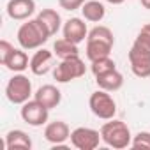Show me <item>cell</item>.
I'll return each instance as SVG.
<instances>
[{
  "mask_svg": "<svg viewBox=\"0 0 150 150\" xmlns=\"http://www.w3.org/2000/svg\"><path fill=\"white\" fill-rule=\"evenodd\" d=\"M85 72H87V65L78 55V57L60 60V64L55 65L53 69V78L57 80V83H69L72 80L85 76Z\"/></svg>",
  "mask_w": 150,
  "mask_h": 150,
  "instance_id": "4",
  "label": "cell"
},
{
  "mask_svg": "<svg viewBox=\"0 0 150 150\" xmlns=\"http://www.w3.org/2000/svg\"><path fill=\"white\" fill-rule=\"evenodd\" d=\"M139 2H141V6L145 9H150V0H139Z\"/></svg>",
  "mask_w": 150,
  "mask_h": 150,
  "instance_id": "27",
  "label": "cell"
},
{
  "mask_svg": "<svg viewBox=\"0 0 150 150\" xmlns=\"http://www.w3.org/2000/svg\"><path fill=\"white\" fill-rule=\"evenodd\" d=\"M108 4H111V6H120V4H124L125 0H106Z\"/></svg>",
  "mask_w": 150,
  "mask_h": 150,
  "instance_id": "26",
  "label": "cell"
},
{
  "mask_svg": "<svg viewBox=\"0 0 150 150\" xmlns=\"http://www.w3.org/2000/svg\"><path fill=\"white\" fill-rule=\"evenodd\" d=\"M16 37L23 50H39L51 37V34L39 18H30L18 28Z\"/></svg>",
  "mask_w": 150,
  "mask_h": 150,
  "instance_id": "2",
  "label": "cell"
},
{
  "mask_svg": "<svg viewBox=\"0 0 150 150\" xmlns=\"http://www.w3.org/2000/svg\"><path fill=\"white\" fill-rule=\"evenodd\" d=\"M90 69L94 72V76L101 72H106V71H111V69H117V64L111 57H103V58H97V60H92L90 62Z\"/></svg>",
  "mask_w": 150,
  "mask_h": 150,
  "instance_id": "21",
  "label": "cell"
},
{
  "mask_svg": "<svg viewBox=\"0 0 150 150\" xmlns=\"http://www.w3.org/2000/svg\"><path fill=\"white\" fill-rule=\"evenodd\" d=\"M131 146L132 148H148L150 150V132L148 131H139L136 136H132Z\"/></svg>",
  "mask_w": 150,
  "mask_h": 150,
  "instance_id": "22",
  "label": "cell"
},
{
  "mask_svg": "<svg viewBox=\"0 0 150 150\" xmlns=\"http://www.w3.org/2000/svg\"><path fill=\"white\" fill-rule=\"evenodd\" d=\"M44 138L51 145H64L71 138V129L64 120H55L46 124L44 127Z\"/></svg>",
  "mask_w": 150,
  "mask_h": 150,
  "instance_id": "12",
  "label": "cell"
},
{
  "mask_svg": "<svg viewBox=\"0 0 150 150\" xmlns=\"http://www.w3.org/2000/svg\"><path fill=\"white\" fill-rule=\"evenodd\" d=\"M129 64L136 78H148L150 76V48L134 41V44L129 50Z\"/></svg>",
  "mask_w": 150,
  "mask_h": 150,
  "instance_id": "7",
  "label": "cell"
},
{
  "mask_svg": "<svg viewBox=\"0 0 150 150\" xmlns=\"http://www.w3.org/2000/svg\"><path fill=\"white\" fill-rule=\"evenodd\" d=\"M88 106H90V111L101 120H111L117 115V103H115V99L110 96V92L101 90V88L90 96Z\"/></svg>",
  "mask_w": 150,
  "mask_h": 150,
  "instance_id": "6",
  "label": "cell"
},
{
  "mask_svg": "<svg viewBox=\"0 0 150 150\" xmlns=\"http://www.w3.org/2000/svg\"><path fill=\"white\" fill-rule=\"evenodd\" d=\"M136 42H139V44L150 48V23H146V25H143V27L139 28V32H138V35H136Z\"/></svg>",
  "mask_w": 150,
  "mask_h": 150,
  "instance_id": "24",
  "label": "cell"
},
{
  "mask_svg": "<svg viewBox=\"0 0 150 150\" xmlns=\"http://www.w3.org/2000/svg\"><path fill=\"white\" fill-rule=\"evenodd\" d=\"M81 14L87 21H92V23H99L104 20L106 16V7L103 2L99 0H87L81 7Z\"/></svg>",
  "mask_w": 150,
  "mask_h": 150,
  "instance_id": "17",
  "label": "cell"
},
{
  "mask_svg": "<svg viewBox=\"0 0 150 150\" xmlns=\"http://www.w3.org/2000/svg\"><path fill=\"white\" fill-rule=\"evenodd\" d=\"M13 50H14V46H13L9 41H6V39L0 41V64H2V65H6V62H7V58L11 57Z\"/></svg>",
  "mask_w": 150,
  "mask_h": 150,
  "instance_id": "23",
  "label": "cell"
},
{
  "mask_svg": "<svg viewBox=\"0 0 150 150\" xmlns=\"http://www.w3.org/2000/svg\"><path fill=\"white\" fill-rule=\"evenodd\" d=\"M96 83H97V87L101 90L117 92L124 85V76H122V72H118L117 69H111V71H106V72L97 74V76H96Z\"/></svg>",
  "mask_w": 150,
  "mask_h": 150,
  "instance_id": "14",
  "label": "cell"
},
{
  "mask_svg": "<svg viewBox=\"0 0 150 150\" xmlns=\"http://www.w3.org/2000/svg\"><path fill=\"white\" fill-rule=\"evenodd\" d=\"M62 34L67 41H71L74 44H80L87 39L88 28H87V23L81 18H69L62 27Z\"/></svg>",
  "mask_w": 150,
  "mask_h": 150,
  "instance_id": "10",
  "label": "cell"
},
{
  "mask_svg": "<svg viewBox=\"0 0 150 150\" xmlns=\"http://www.w3.org/2000/svg\"><path fill=\"white\" fill-rule=\"evenodd\" d=\"M6 67L13 72H23L27 67H30V60H28V55L25 53V50L23 48H20V50L14 48L11 57L6 62Z\"/></svg>",
  "mask_w": 150,
  "mask_h": 150,
  "instance_id": "18",
  "label": "cell"
},
{
  "mask_svg": "<svg viewBox=\"0 0 150 150\" xmlns=\"http://www.w3.org/2000/svg\"><path fill=\"white\" fill-rule=\"evenodd\" d=\"M113 44H115V37L108 27H104V25L94 27L87 35V50H85L87 58L92 62V60H97L103 57H110Z\"/></svg>",
  "mask_w": 150,
  "mask_h": 150,
  "instance_id": "1",
  "label": "cell"
},
{
  "mask_svg": "<svg viewBox=\"0 0 150 150\" xmlns=\"http://www.w3.org/2000/svg\"><path fill=\"white\" fill-rule=\"evenodd\" d=\"M6 148L7 150H30L32 139L21 129H13L6 134Z\"/></svg>",
  "mask_w": 150,
  "mask_h": 150,
  "instance_id": "16",
  "label": "cell"
},
{
  "mask_svg": "<svg viewBox=\"0 0 150 150\" xmlns=\"http://www.w3.org/2000/svg\"><path fill=\"white\" fill-rule=\"evenodd\" d=\"M34 99H37L42 106H46L48 110H53L60 104L62 101V92L55 87V85H42L35 90Z\"/></svg>",
  "mask_w": 150,
  "mask_h": 150,
  "instance_id": "15",
  "label": "cell"
},
{
  "mask_svg": "<svg viewBox=\"0 0 150 150\" xmlns=\"http://www.w3.org/2000/svg\"><path fill=\"white\" fill-rule=\"evenodd\" d=\"M101 138L108 146L117 148V150L131 146V141H132V134L127 124L122 120H115V118L108 120L101 127Z\"/></svg>",
  "mask_w": 150,
  "mask_h": 150,
  "instance_id": "3",
  "label": "cell"
},
{
  "mask_svg": "<svg viewBox=\"0 0 150 150\" xmlns=\"http://www.w3.org/2000/svg\"><path fill=\"white\" fill-rule=\"evenodd\" d=\"M37 18L46 25V28L50 30V34L51 35H55L64 25H62V18H60V14L55 11V9H42L39 14H37Z\"/></svg>",
  "mask_w": 150,
  "mask_h": 150,
  "instance_id": "20",
  "label": "cell"
},
{
  "mask_svg": "<svg viewBox=\"0 0 150 150\" xmlns=\"http://www.w3.org/2000/svg\"><path fill=\"white\" fill-rule=\"evenodd\" d=\"M6 11L11 20L27 21L35 13V0H9Z\"/></svg>",
  "mask_w": 150,
  "mask_h": 150,
  "instance_id": "11",
  "label": "cell"
},
{
  "mask_svg": "<svg viewBox=\"0 0 150 150\" xmlns=\"http://www.w3.org/2000/svg\"><path fill=\"white\" fill-rule=\"evenodd\" d=\"M6 97L13 104H25L32 97V81L21 72H16L6 85Z\"/></svg>",
  "mask_w": 150,
  "mask_h": 150,
  "instance_id": "5",
  "label": "cell"
},
{
  "mask_svg": "<svg viewBox=\"0 0 150 150\" xmlns=\"http://www.w3.org/2000/svg\"><path fill=\"white\" fill-rule=\"evenodd\" d=\"M53 53H55V57H58L60 60H64V58H71V57H78L80 50H78V44H74V42L67 41L65 37H62V39L55 41Z\"/></svg>",
  "mask_w": 150,
  "mask_h": 150,
  "instance_id": "19",
  "label": "cell"
},
{
  "mask_svg": "<svg viewBox=\"0 0 150 150\" xmlns=\"http://www.w3.org/2000/svg\"><path fill=\"white\" fill-rule=\"evenodd\" d=\"M20 115H21L25 124H28L32 127H39V125H44L48 122L50 110L46 106H42L37 99H32V101H27L25 104H21Z\"/></svg>",
  "mask_w": 150,
  "mask_h": 150,
  "instance_id": "9",
  "label": "cell"
},
{
  "mask_svg": "<svg viewBox=\"0 0 150 150\" xmlns=\"http://www.w3.org/2000/svg\"><path fill=\"white\" fill-rule=\"evenodd\" d=\"M53 57H55L53 51H50L46 48H39L34 53V57L30 58V71L35 76H44L53 65Z\"/></svg>",
  "mask_w": 150,
  "mask_h": 150,
  "instance_id": "13",
  "label": "cell"
},
{
  "mask_svg": "<svg viewBox=\"0 0 150 150\" xmlns=\"http://www.w3.org/2000/svg\"><path fill=\"white\" fill-rule=\"evenodd\" d=\"M101 139V131L92 127H76L71 131V145L78 150H96Z\"/></svg>",
  "mask_w": 150,
  "mask_h": 150,
  "instance_id": "8",
  "label": "cell"
},
{
  "mask_svg": "<svg viewBox=\"0 0 150 150\" xmlns=\"http://www.w3.org/2000/svg\"><path fill=\"white\" fill-rule=\"evenodd\" d=\"M85 2L87 0H58V6L64 11H76V9H81Z\"/></svg>",
  "mask_w": 150,
  "mask_h": 150,
  "instance_id": "25",
  "label": "cell"
}]
</instances>
